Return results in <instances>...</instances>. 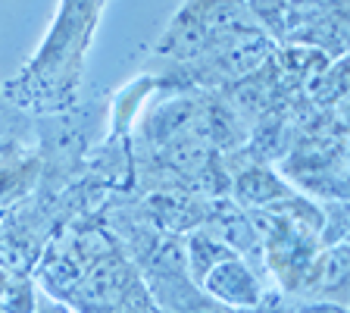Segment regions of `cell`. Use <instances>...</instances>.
Returning a JSON list of instances; mask_svg holds the SVG:
<instances>
[{
    "label": "cell",
    "instance_id": "obj_1",
    "mask_svg": "<svg viewBox=\"0 0 350 313\" xmlns=\"http://www.w3.org/2000/svg\"><path fill=\"white\" fill-rule=\"evenodd\" d=\"M103 3L107 0H59L41 47L22 66V73L3 85V95L25 113H59L69 107L79 91Z\"/></svg>",
    "mask_w": 350,
    "mask_h": 313
},
{
    "label": "cell",
    "instance_id": "obj_2",
    "mask_svg": "<svg viewBox=\"0 0 350 313\" xmlns=\"http://www.w3.org/2000/svg\"><path fill=\"white\" fill-rule=\"evenodd\" d=\"M197 288L210 301L228 307V310H254V307H260L262 301L269 298L262 279L256 276V270L241 254L219 260Z\"/></svg>",
    "mask_w": 350,
    "mask_h": 313
},
{
    "label": "cell",
    "instance_id": "obj_3",
    "mask_svg": "<svg viewBox=\"0 0 350 313\" xmlns=\"http://www.w3.org/2000/svg\"><path fill=\"white\" fill-rule=\"evenodd\" d=\"M347 276H350V248L347 241L319 248L300 285V298H319L347 304Z\"/></svg>",
    "mask_w": 350,
    "mask_h": 313
},
{
    "label": "cell",
    "instance_id": "obj_4",
    "mask_svg": "<svg viewBox=\"0 0 350 313\" xmlns=\"http://www.w3.org/2000/svg\"><path fill=\"white\" fill-rule=\"evenodd\" d=\"M234 197L250 210H272V207L297 197V191L269 166H247L234 179Z\"/></svg>",
    "mask_w": 350,
    "mask_h": 313
},
{
    "label": "cell",
    "instance_id": "obj_5",
    "mask_svg": "<svg viewBox=\"0 0 350 313\" xmlns=\"http://www.w3.org/2000/svg\"><path fill=\"white\" fill-rule=\"evenodd\" d=\"M41 160L25 147L0 151V210H10L16 201L29 195L38 182Z\"/></svg>",
    "mask_w": 350,
    "mask_h": 313
},
{
    "label": "cell",
    "instance_id": "obj_6",
    "mask_svg": "<svg viewBox=\"0 0 350 313\" xmlns=\"http://www.w3.org/2000/svg\"><path fill=\"white\" fill-rule=\"evenodd\" d=\"M232 254L234 251L219 238V232L197 229V232L188 235V245H185V270H188L191 282L200 285L204 282V276L216 266L219 260H226V257H232Z\"/></svg>",
    "mask_w": 350,
    "mask_h": 313
},
{
    "label": "cell",
    "instance_id": "obj_7",
    "mask_svg": "<svg viewBox=\"0 0 350 313\" xmlns=\"http://www.w3.org/2000/svg\"><path fill=\"white\" fill-rule=\"evenodd\" d=\"M31 113L13 103L3 88H0V151L7 147H25V141L31 138Z\"/></svg>",
    "mask_w": 350,
    "mask_h": 313
},
{
    "label": "cell",
    "instance_id": "obj_8",
    "mask_svg": "<svg viewBox=\"0 0 350 313\" xmlns=\"http://www.w3.org/2000/svg\"><path fill=\"white\" fill-rule=\"evenodd\" d=\"M244 7H247L250 19H254L262 32H269V35H275V38H284L291 0H244Z\"/></svg>",
    "mask_w": 350,
    "mask_h": 313
},
{
    "label": "cell",
    "instance_id": "obj_9",
    "mask_svg": "<svg viewBox=\"0 0 350 313\" xmlns=\"http://www.w3.org/2000/svg\"><path fill=\"white\" fill-rule=\"evenodd\" d=\"M288 313H347V304H335V301H319V298H304L294 307H288Z\"/></svg>",
    "mask_w": 350,
    "mask_h": 313
},
{
    "label": "cell",
    "instance_id": "obj_10",
    "mask_svg": "<svg viewBox=\"0 0 350 313\" xmlns=\"http://www.w3.org/2000/svg\"><path fill=\"white\" fill-rule=\"evenodd\" d=\"M31 313H75L69 304H63V301L51 298V295H38V304Z\"/></svg>",
    "mask_w": 350,
    "mask_h": 313
},
{
    "label": "cell",
    "instance_id": "obj_11",
    "mask_svg": "<svg viewBox=\"0 0 350 313\" xmlns=\"http://www.w3.org/2000/svg\"><path fill=\"white\" fill-rule=\"evenodd\" d=\"M328 3H335V0H291V13H288V22H291L294 16H304V13H313V10L328 7ZM284 32H288V29H284Z\"/></svg>",
    "mask_w": 350,
    "mask_h": 313
},
{
    "label": "cell",
    "instance_id": "obj_12",
    "mask_svg": "<svg viewBox=\"0 0 350 313\" xmlns=\"http://www.w3.org/2000/svg\"><path fill=\"white\" fill-rule=\"evenodd\" d=\"M0 88H3V82H0Z\"/></svg>",
    "mask_w": 350,
    "mask_h": 313
}]
</instances>
